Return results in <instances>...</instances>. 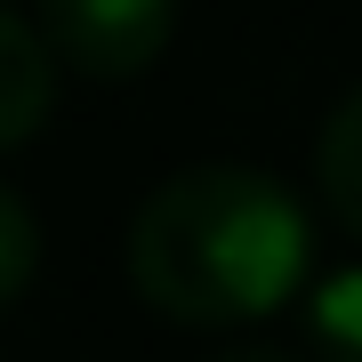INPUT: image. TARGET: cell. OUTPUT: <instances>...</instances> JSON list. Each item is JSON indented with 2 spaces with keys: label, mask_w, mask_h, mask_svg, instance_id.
Returning a JSON list of instances; mask_svg holds the SVG:
<instances>
[{
  "label": "cell",
  "mask_w": 362,
  "mask_h": 362,
  "mask_svg": "<svg viewBox=\"0 0 362 362\" xmlns=\"http://www.w3.org/2000/svg\"><path fill=\"white\" fill-rule=\"evenodd\" d=\"M314 274V226L290 185L242 161L177 169L129 226V282L185 330H258Z\"/></svg>",
  "instance_id": "6da1fadb"
},
{
  "label": "cell",
  "mask_w": 362,
  "mask_h": 362,
  "mask_svg": "<svg viewBox=\"0 0 362 362\" xmlns=\"http://www.w3.org/2000/svg\"><path fill=\"white\" fill-rule=\"evenodd\" d=\"M33 25L65 73L137 81L177 33V0H33Z\"/></svg>",
  "instance_id": "7a4b0ae2"
},
{
  "label": "cell",
  "mask_w": 362,
  "mask_h": 362,
  "mask_svg": "<svg viewBox=\"0 0 362 362\" xmlns=\"http://www.w3.org/2000/svg\"><path fill=\"white\" fill-rule=\"evenodd\" d=\"M57 105V57L40 25H25L16 8H0V153H16Z\"/></svg>",
  "instance_id": "3957f363"
},
{
  "label": "cell",
  "mask_w": 362,
  "mask_h": 362,
  "mask_svg": "<svg viewBox=\"0 0 362 362\" xmlns=\"http://www.w3.org/2000/svg\"><path fill=\"white\" fill-rule=\"evenodd\" d=\"M306 354L314 362H362V266H338L306 290Z\"/></svg>",
  "instance_id": "277c9868"
},
{
  "label": "cell",
  "mask_w": 362,
  "mask_h": 362,
  "mask_svg": "<svg viewBox=\"0 0 362 362\" xmlns=\"http://www.w3.org/2000/svg\"><path fill=\"white\" fill-rule=\"evenodd\" d=\"M314 177H322V202L362 233V89L338 97V113L322 121V145H314Z\"/></svg>",
  "instance_id": "5b68a950"
},
{
  "label": "cell",
  "mask_w": 362,
  "mask_h": 362,
  "mask_svg": "<svg viewBox=\"0 0 362 362\" xmlns=\"http://www.w3.org/2000/svg\"><path fill=\"white\" fill-rule=\"evenodd\" d=\"M33 266H40V226H33L25 194L0 185V306L33 290Z\"/></svg>",
  "instance_id": "8992f818"
},
{
  "label": "cell",
  "mask_w": 362,
  "mask_h": 362,
  "mask_svg": "<svg viewBox=\"0 0 362 362\" xmlns=\"http://www.w3.org/2000/svg\"><path fill=\"white\" fill-rule=\"evenodd\" d=\"M218 362H306V354H290V346H274V338H226Z\"/></svg>",
  "instance_id": "52a82bcc"
}]
</instances>
